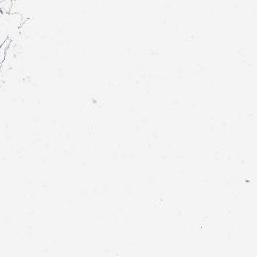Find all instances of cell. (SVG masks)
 <instances>
[{"label": "cell", "instance_id": "6da1fadb", "mask_svg": "<svg viewBox=\"0 0 257 257\" xmlns=\"http://www.w3.org/2000/svg\"><path fill=\"white\" fill-rule=\"evenodd\" d=\"M21 21L18 14L5 13L0 10V63L4 58L6 46L19 34Z\"/></svg>", "mask_w": 257, "mask_h": 257}, {"label": "cell", "instance_id": "7a4b0ae2", "mask_svg": "<svg viewBox=\"0 0 257 257\" xmlns=\"http://www.w3.org/2000/svg\"><path fill=\"white\" fill-rule=\"evenodd\" d=\"M14 1L15 0H0V10L5 13H10V9Z\"/></svg>", "mask_w": 257, "mask_h": 257}]
</instances>
